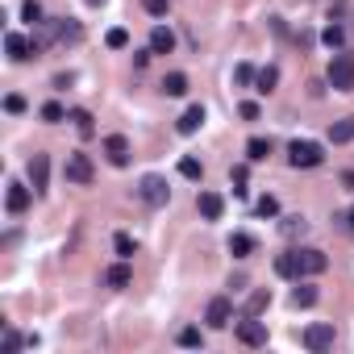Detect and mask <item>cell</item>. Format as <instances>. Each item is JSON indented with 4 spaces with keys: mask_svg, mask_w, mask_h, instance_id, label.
Returning <instances> with one entry per match:
<instances>
[{
    "mask_svg": "<svg viewBox=\"0 0 354 354\" xmlns=\"http://www.w3.org/2000/svg\"><path fill=\"white\" fill-rule=\"evenodd\" d=\"M205 321H209V329H230V321H234V304H230V296H213L209 308H205Z\"/></svg>",
    "mask_w": 354,
    "mask_h": 354,
    "instance_id": "5",
    "label": "cell"
},
{
    "mask_svg": "<svg viewBox=\"0 0 354 354\" xmlns=\"http://www.w3.org/2000/svg\"><path fill=\"white\" fill-rule=\"evenodd\" d=\"M104 154H109L113 167H129V158H133L129 138H125V133H109V138H104Z\"/></svg>",
    "mask_w": 354,
    "mask_h": 354,
    "instance_id": "6",
    "label": "cell"
},
{
    "mask_svg": "<svg viewBox=\"0 0 354 354\" xmlns=\"http://www.w3.org/2000/svg\"><path fill=\"white\" fill-rule=\"evenodd\" d=\"M329 142H333V146H346V142H354V117H342V121H333V125H329Z\"/></svg>",
    "mask_w": 354,
    "mask_h": 354,
    "instance_id": "17",
    "label": "cell"
},
{
    "mask_svg": "<svg viewBox=\"0 0 354 354\" xmlns=\"http://www.w3.org/2000/svg\"><path fill=\"white\" fill-rule=\"evenodd\" d=\"M129 279H133V271L125 267V259H121V263H113V267L104 271V283H109V288H129Z\"/></svg>",
    "mask_w": 354,
    "mask_h": 354,
    "instance_id": "18",
    "label": "cell"
},
{
    "mask_svg": "<svg viewBox=\"0 0 354 354\" xmlns=\"http://www.w3.org/2000/svg\"><path fill=\"white\" fill-rule=\"evenodd\" d=\"M317 296H321V292H317L313 283H296V288H292V304H296V308H313Z\"/></svg>",
    "mask_w": 354,
    "mask_h": 354,
    "instance_id": "21",
    "label": "cell"
},
{
    "mask_svg": "<svg viewBox=\"0 0 354 354\" xmlns=\"http://www.w3.org/2000/svg\"><path fill=\"white\" fill-rule=\"evenodd\" d=\"M104 42H109L113 50H125V46H129V34H125V30L117 26V30H109V34H104Z\"/></svg>",
    "mask_w": 354,
    "mask_h": 354,
    "instance_id": "36",
    "label": "cell"
},
{
    "mask_svg": "<svg viewBox=\"0 0 354 354\" xmlns=\"http://www.w3.org/2000/svg\"><path fill=\"white\" fill-rule=\"evenodd\" d=\"M279 230H283V234H288V238H300V234H304V230H308V221H304V217H300V213H292V217H283V221H279Z\"/></svg>",
    "mask_w": 354,
    "mask_h": 354,
    "instance_id": "27",
    "label": "cell"
},
{
    "mask_svg": "<svg viewBox=\"0 0 354 354\" xmlns=\"http://www.w3.org/2000/svg\"><path fill=\"white\" fill-rule=\"evenodd\" d=\"M138 196H142V205H150V209H162V205L171 201V188H167V180H162V175H142Z\"/></svg>",
    "mask_w": 354,
    "mask_h": 354,
    "instance_id": "3",
    "label": "cell"
},
{
    "mask_svg": "<svg viewBox=\"0 0 354 354\" xmlns=\"http://www.w3.org/2000/svg\"><path fill=\"white\" fill-rule=\"evenodd\" d=\"M63 175H67V184H80V188H88V184L96 180L92 158H88L84 150H71V154H67V167H63Z\"/></svg>",
    "mask_w": 354,
    "mask_h": 354,
    "instance_id": "2",
    "label": "cell"
},
{
    "mask_svg": "<svg viewBox=\"0 0 354 354\" xmlns=\"http://www.w3.org/2000/svg\"><path fill=\"white\" fill-rule=\"evenodd\" d=\"M275 275H279V279H300V259H296V250H288V254L275 259Z\"/></svg>",
    "mask_w": 354,
    "mask_h": 354,
    "instance_id": "16",
    "label": "cell"
},
{
    "mask_svg": "<svg viewBox=\"0 0 354 354\" xmlns=\"http://www.w3.org/2000/svg\"><path fill=\"white\" fill-rule=\"evenodd\" d=\"M150 17H167V0H142Z\"/></svg>",
    "mask_w": 354,
    "mask_h": 354,
    "instance_id": "39",
    "label": "cell"
},
{
    "mask_svg": "<svg viewBox=\"0 0 354 354\" xmlns=\"http://www.w3.org/2000/svg\"><path fill=\"white\" fill-rule=\"evenodd\" d=\"M150 50H154V55H171V50H175V34H171L167 26H154V30H150Z\"/></svg>",
    "mask_w": 354,
    "mask_h": 354,
    "instance_id": "15",
    "label": "cell"
},
{
    "mask_svg": "<svg viewBox=\"0 0 354 354\" xmlns=\"http://www.w3.org/2000/svg\"><path fill=\"white\" fill-rule=\"evenodd\" d=\"M196 205H201V217H205V221H221V213H225V201H221L217 192H201Z\"/></svg>",
    "mask_w": 354,
    "mask_h": 354,
    "instance_id": "14",
    "label": "cell"
},
{
    "mask_svg": "<svg viewBox=\"0 0 354 354\" xmlns=\"http://www.w3.org/2000/svg\"><path fill=\"white\" fill-rule=\"evenodd\" d=\"M5 50H9V59H13V63H26V59L34 55V42H30V38H21V34H5Z\"/></svg>",
    "mask_w": 354,
    "mask_h": 354,
    "instance_id": "13",
    "label": "cell"
},
{
    "mask_svg": "<svg viewBox=\"0 0 354 354\" xmlns=\"http://www.w3.org/2000/svg\"><path fill=\"white\" fill-rule=\"evenodd\" d=\"M75 84V75L71 71H63V75H55V88H71Z\"/></svg>",
    "mask_w": 354,
    "mask_h": 354,
    "instance_id": "42",
    "label": "cell"
},
{
    "mask_svg": "<svg viewBox=\"0 0 354 354\" xmlns=\"http://www.w3.org/2000/svg\"><path fill=\"white\" fill-rule=\"evenodd\" d=\"M254 80H259V71H254L250 63H238V67H234V84H242V88H250Z\"/></svg>",
    "mask_w": 354,
    "mask_h": 354,
    "instance_id": "33",
    "label": "cell"
},
{
    "mask_svg": "<svg viewBox=\"0 0 354 354\" xmlns=\"http://www.w3.org/2000/svg\"><path fill=\"white\" fill-rule=\"evenodd\" d=\"M259 217H279V201L275 196H263L259 201Z\"/></svg>",
    "mask_w": 354,
    "mask_h": 354,
    "instance_id": "38",
    "label": "cell"
},
{
    "mask_svg": "<svg viewBox=\"0 0 354 354\" xmlns=\"http://www.w3.org/2000/svg\"><path fill=\"white\" fill-rule=\"evenodd\" d=\"M325 80H329V88H333V92H354V55L337 50V55L329 59Z\"/></svg>",
    "mask_w": 354,
    "mask_h": 354,
    "instance_id": "1",
    "label": "cell"
},
{
    "mask_svg": "<svg viewBox=\"0 0 354 354\" xmlns=\"http://www.w3.org/2000/svg\"><path fill=\"white\" fill-rule=\"evenodd\" d=\"M180 346H188V350H196V346H205V333L196 329V325H188V329H180V337H175Z\"/></svg>",
    "mask_w": 354,
    "mask_h": 354,
    "instance_id": "28",
    "label": "cell"
},
{
    "mask_svg": "<svg viewBox=\"0 0 354 354\" xmlns=\"http://www.w3.org/2000/svg\"><path fill=\"white\" fill-rule=\"evenodd\" d=\"M21 17H26L30 26H42V5H38V0H26V5H21Z\"/></svg>",
    "mask_w": 354,
    "mask_h": 354,
    "instance_id": "35",
    "label": "cell"
},
{
    "mask_svg": "<svg viewBox=\"0 0 354 354\" xmlns=\"http://www.w3.org/2000/svg\"><path fill=\"white\" fill-rule=\"evenodd\" d=\"M304 346H308L313 354L329 350V346H333V325H308V329H304Z\"/></svg>",
    "mask_w": 354,
    "mask_h": 354,
    "instance_id": "10",
    "label": "cell"
},
{
    "mask_svg": "<svg viewBox=\"0 0 354 354\" xmlns=\"http://www.w3.org/2000/svg\"><path fill=\"white\" fill-rule=\"evenodd\" d=\"M321 42H325V46H329V50L337 55V50L346 46V30H342V26H325V34H321Z\"/></svg>",
    "mask_w": 354,
    "mask_h": 354,
    "instance_id": "24",
    "label": "cell"
},
{
    "mask_svg": "<svg viewBox=\"0 0 354 354\" xmlns=\"http://www.w3.org/2000/svg\"><path fill=\"white\" fill-rule=\"evenodd\" d=\"M246 158L250 162H267L271 158V138H250L246 142Z\"/></svg>",
    "mask_w": 354,
    "mask_h": 354,
    "instance_id": "20",
    "label": "cell"
},
{
    "mask_svg": "<svg viewBox=\"0 0 354 354\" xmlns=\"http://www.w3.org/2000/svg\"><path fill=\"white\" fill-rule=\"evenodd\" d=\"M346 184H350V188H354V171H346Z\"/></svg>",
    "mask_w": 354,
    "mask_h": 354,
    "instance_id": "45",
    "label": "cell"
},
{
    "mask_svg": "<svg viewBox=\"0 0 354 354\" xmlns=\"http://www.w3.org/2000/svg\"><path fill=\"white\" fill-rule=\"evenodd\" d=\"M346 225H350V230H354V209H350V213H346Z\"/></svg>",
    "mask_w": 354,
    "mask_h": 354,
    "instance_id": "44",
    "label": "cell"
},
{
    "mask_svg": "<svg viewBox=\"0 0 354 354\" xmlns=\"http://www.w3.org/2000/svg\"><path fill=\"white\" fill-rule=\"evenodd\" d=\"M230 254H234V259H250V254H254V238H250V234H234V238H230Z\"/></svg>",
    "mask_w": 354,
    "mask_h": 354,
    "instance_id": "22",
    "label": "cell"
},
{
    "mask_svg": "<svg viewBox=\"0 0 354 354\" xmlns=\"http://www.w3.org/2000/svg\"><path fill=\"white\" fill-rule=\"evenodd\" d=\"M150 55H154V50H138V55H133V67H146V63H150Z\"/></svg>",
    "mask_w": 354,
    "mask_h": 354,
    "instance_id": "43",
    "label": "cell"
},
{
    "mask_svg": "<svg viewBox=\"0 0 354 354\" xmlns=\"http://www.w3.org/2000/svg\"><path fill=\"white\" fill-rule=\"evenodd\" d=\"M180 175H184V180H205V167L188 154V158H180Z\"/></svg>",
    "mask_w": 354,
    "mask_h": 354,
    "instance_id": "32",
    "label": "cell"
},
{
    "mask_svg": "<svg viewBox=\"0 0 354 354\" xmlns=\"http://www.w3.org/2000/svg\"><path fill=\"white\" fill-rule=\"evenodd\" d=\"M275 84H279V71H275V67H263V71H259V80H254V92H263V96H267V92H275Z\"/></svg>",
    "mask_w": 354,
    "mask_h": 354,
    "instance_id": "25",
    "label": "cell"
},
{
    "mask_svg": "<svg viewBox=\"0 0 354 354\" xmlns=\"http://www.w3.org/2000/svg\"><path fill=\"white\" fill-rule=\"evenodd\" d=\"M84 38V30H80V21H71V17H63L59 21V42H80Z\"/></svg>",
    "mask_w": 354,
    "mask_h": 354,
    "instance_id": "26",
    "label": "cell"
},
{
    "mask_svg": "<svg viewBox=\"0 0 354 354\" xmlns=\"http://www.w3.org/2000/svg\"><path fill=\"white\" fill-rule=\"evenodd\" d=\"M238 342L242 346H267V325L259 317H242L238 321Z\"/></svg>",
    "mask_w": 354,
    "mask_h": 354,
    "instance_id": "7",
    "label": "cell"
},
{
    "mask_svg": "<svg viewBox=\"0 0 354 354\" xmlns=\"http://www.w3.org/2000/svg\"><path fill=\"white\" fill-rule=\"evenodd\" d=\"M84 5H104V0H84Z\"/></svg>",
    "mask_w": 354,
    "mask_h": 354,
    "instance_id": "46",
    "label": "cell"
},
{
    "mask_svg": "<svg viewBox=\"0 0 354 354\" xmlns=\"http://www.w3.org/2000/svg\"><path fill=\"white\" fill-rule=\"evenodd\" d=\"M38 117H42V121H46V125H59V121H63V117H67V109H63V104H55V100H50V104H42V109H38Z\"/></svg>",
    "mask_w": 354,
    "mask_h": 354,
    "instance_id": "29",
    "label": "cell"
},
{
    "mask_svg": "<svg viewBox=\"0 0 354 354\" xmlns=\"http://www.w3.org/2000/svg\"><path fill=\"white\" fill-rule=\"evenodd\" d=\"M113 250H117V259H133V238L129 234H113Z\"/></svg>",
    "mask_w": 354,
    "mask_h": 354,
    "instance_id": "31",
    "label": "cell"
},
{
    "mask_svg": "<svg viewBox=\"0 0 354 354\" xmlns=\"http://www.w3.org/2000/svg\"><path fill=\"white\" fill-rule=\"evenodd\" d=\"M288 162H292V167H321V162H325V150H321L317 142H300V138H296V142L288 146Z\"/></svg>",
    "mask_w": 354,
    "mask_h": 354,
    "instance_id": "4",
    "label": "cell"
},
{
    "mask_svg": "<svg viewBox=\"0 0 354 354\" xmlns=\"http://www.w3.org/2000/svg\"><path fill=\"white\" fill-rule=\"evenodd\" d=\"M230 175H234V196H246V175H250V171H246V167H234Z\"/></svg>",
    "mask_w": 354,
    "mask_h": 354,
    "instance_id": "37",
    "label": "cell"
},
{
    "mask_svg": "<svg viewBox=\"0 0 354 354\" xmlns=\"http://www.w3.org/2000/svg\"><path fill=\"white\" fill-rule=\"evenodd\" d=\"M271 308V292L267 288H259V292H250V300H246V313L242 317H263Z\"/></svg>",
    "mask_w": 354,
    "mask_h": 354,
    "instance_id": "19",
    "label": "cell"
},
{
    "mask_svg": "<svg viewBox=\"0 0 354 354\" xmlns=\"http://www.w3.org/2000/svg\"><path fill=\"white\" fill-rule=\"evenodd\" d=\"M238 113H242V117H246V121H259V104H254V100H246V104H242V109H238Z\"/></svg>",
    "mask_w": 354,
    "mask_h": 354,
    "instance_id": "41",
    "label": "cell"
},
{
    "mask_svg": "<svg viewBox=\"0 0 354 354\" xmlns=\"http://www.w3.org/2000/svg\"><path fill=\"white\" fill-rule=\"evenodd\" d=\"M46 184H50V154H34L30 158V188L38 196H46Z\"/></svg>",
    "mask_w": 354,
    "mask_h": 354,
    "instance_id": "8",
    "label": "cell"
},
{
    "mask_svg": "<svg viewBox=\"0 0 354 354\" xmlns=\"http://www.w3.org/2000/svg\"><path fill=\"white\" fill-rule=\"evenodd\" d=\"M30 196H38V192H30L26 184H9V192H5V209L17 217V213H26V209H30Z\"/></svg>",
    "mask_w": 354,
    "mask_h": 354,
    "instance_id": "11",
    "label": "cell"
},
{
    "mask_svg": "<svg viewBox=\"0 0 354 354\" xmlns=\"http://www.w3.org/2000/svg\"><path fill=\"white\" fill-rule=\"evenodd\" d=\"M71 121H75V129H80L84 138H92V133H96V125H92V113H88V109H75V113H71Z\"/></svg>",
    "mask_w": 354,
    "mask_h": 354,
    "instance_id": "30",
    "label": "cell"
},
{
    "mask_svg": "<svg viewBox=\"0 0 354 354\" xmlns=\"http://www.w3.org/2000/svg\"><path fill=\"white\" fill-rule=\"evenodd\" d=\"M162 92H167V96H184V92H188V75H184V71H171V75L162 80Z\"/></svg>",
    "mask_w": 354,
    "mask_h": 354,
    "instance_id": "23",
    "label": "cell"
},
{
    "mask_svg": "<svg viewBox=\"0 0 354 354\" xmlns=\"http://www.w3.org/2000/svg\"><path fill=\"white\" fill-rule=\"evenodd\" d=\"M5 109H9V113H26V100H21V96H5Z\"/></svg>",
    "mask_w": 354,
    "mask_h": 354,
    "instance_id": "40",
    "label": "cell"
},
{
    "mask_svg": "<svg viewBox=\"0 0 354 354\" xmlns=\"http://www.w3.org/2000/svg\"><path fill=\"white\" fill-rule=\"evenodd\" d=\"M201 125H205V104H188V109H184V117L175 121V129H180L184 138H192Z\"/></svg>",
    "mask_w": 354,
    "mask_h": 354,
    "instance_id": "12",
    "label": "cell"
},
{
    "mask_svg": "<svg viewBox=\"0 0 354 354\" xmlns=\"http://www.w3.org/2000/svg\"><path fill=\"white\" fill-rule=\"evenodd\" d=\"M296 259H300V275H321V271L329 267L325 250H317V246H300V250H296Z\"/></svg>",
    "mask_w": 354,
    "mask_h": 354,
    "instance_id": "9",
    "label": "cell"
},
{
    "mask_svg": "<svg viewBox=\"0 0 354 354\" xmlns=\"http://www.w3.org/2000/svg\"><path fill=\"white\" fill-rule=\"evenodd\" d=\"M21 346H30V337H21L17 329H5V354H17Z\"/></svg>",
    "mask_w": 354,
    "mask_h": 354,
    "instance_id": "34",
    "label": "cell"
}]
</instances>
